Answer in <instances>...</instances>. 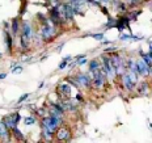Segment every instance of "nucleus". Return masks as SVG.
Returning <instances> with one entry per match:
<instances>
[{
	"mask_svg": "<svg viewBox=\"0 0 152 143\" xmlns=\"http://www.w3.org/2000/svg\"><path fill=\"white\" fill-rule=\"evenodd\" d=\"M5 40H7V45H8V49L11 50L12 49V37H11V34H5Z\"/></svg>",
	"mask_w": 152,
	"mask_h": 143,
	"instance_id": "nucleus-17",
	"label": "nucleus"
},
{
	"mask_svg": "<svg viewBox=\"0 0 152 143\" xmlns=\"http://www.w3.org/2000/svg\"><path fill=\"white\" fill-rule=\"evenodd\" d=\"M101 70H102L104 75L109 79H114L115 76V70L113 67V63H112V59L107 58V56H102V65H101Z\"/></svg>",
	"mask_w": 152,
	"mask_h": 143,
	"instance_id": "nucleus-3",
	"label": "nucleus"
},
{
	"mask_svg": "<svg viewBox=\"0 0 152 143\" xmlns=\"http://www.w3.org/2000/svg\"><path fill=\"white\" fill-rule=\"evenodd\" d=\"M18 28H20V26H18V20H17V18H15V20L12 21V33H13L12 36H13V37L17 36V33H18Z\"/></svg>",
	"mask_w": 152,
	"mask_h": 143,
	"instance_id": "nucleus-15",
	"label": "nucleus"
},
{
	"mask_svg": "<svg viewBox=\"0 0 152 143\" xmlns=\"http://www.w3.org/2000/svg\"><path fill=\"white\" fill-rule=\"evenodd\" d=\"M55 138L56 141H69L71 139V133H69V129L67 128H61L55 131Z\"/></svg>",
	"mask_w": 152,
	"mask_h": 143,
	"instance_id": "nucleus-7",
	"label": "nucleus"
},
{
	"mask_svg": "<svg viewBox=\"0 0 152 143\" xmlns=\"http://www.w3.org/2000/svg\"><path fill=\"white\" fill-rule=\"evenodd\" d=\"M105 78L106 76L104 75V72H101L100 70L99 71H94L93 76H92V84L96 88H102L104 84H105Z\"/></svg>",
	"mask_w": 152,
	"mask_h": 143,
	"instance_id": "nucleus-5",
	"label": "nucleus"
},
{
	"mask_svg": "<svg viewBox=\"0 0 152 143\" xmlns=\"http://www.w3.org/2000/svg\"><path fill=\"white\" fill-rule=\"evenodd\" d=\"M148 91H150V87H148V84L145 83H142L138 87V93L139 95H142V96H144V95H147L148 93Z\"/></svg>",
	"mask_w": 152,
	"mask_h": 143,
	"instance_id": "nucleus-13",
	"label": "nucleus"
},
{
	"mask_svg": "<svg viewBox=\"0 0 152 143\" xmlns=\"http://www.w3.org/2000/svg\"><path fill=\"white\" fill-rule=\"evenodd\" d=\"M122 76V85H123V88H125L126 91H134L135 89V87H137V84H138V78H139V75L138 74H135V72H132V71H129V72H125Z\"/></svg>",
	"mask_w": 152,
	"mask_h": 143,
	"instance_id": "nucleus-1",
	"label": "nucleus"
},
{
	"mask_svg": "<svg viewBox=\"0 0 152 143\" xmlns=\"http://www.w3.org/2000/svg\"><path fill=\"white\" fill-rule=\"evenodd\" d=\"M101 67H100V62L97 59H93V60H91V63H89V71L91 72H94V71H99Z\"/></svg>",
	"mask_w": 152,
	"mask_h": 143,
	"instance_id": "nucleus-14",
	"label": "nucleus"
},
{
	"mask_svg": "<svg viewBox=\"0 0 152 143\" xmlns=\"http://www.w3.org/2000/svg\"><path fill=\"white\" fill-rule=\"evenodd\" d=\"M20 118H21V116L18 113H15V114H12V116H9V117H7L3 122L7 125V128L9 129V130H12L13 128H16L17 126V122L20 121Z\"/></svg>",
	"mask_w": 152,
	"mask_h": 143,
	"instance_id": "nucleus-8",
	"label": "nucleus"
},
{
	"mask_svg": "<svg viewBox=\"0 0 152 143\" xmlns=\"http://www.w3.org/2000/svg\"><path fill=\"white\" fill-rule=\"evenodd\" d=\"M12 131H13L15 136H16V138L18 139V141H24V135L21 134V131H20V130L17 129V126H16V128H13V129H12Z\"/></svg>",
	"mask_w": 152,
	"mask_h": 143,
	"instance_id": "nucleus-16",
	"label": "nucleus"
},
{
	"mask_svg": "<svg viewBox=\"0 0 152 143\" xmlns=\"http://www.w3.org/2000/svg\"><path fill=\"white\" fill-rule=\"evenodd\" d=\"M26 125H33V123H36V118L34 117H28V118H25L24 121Z\"/></svg>",
	"mask_w": 152,
	"mask_h": 143,
	"instance_id": "nucleus-18",
	"label": "nucleus"
},
{
	"mask_svg": "<svg viewBox=\"0 0 152 143\" xmlns=\"http://www.w3.org/2000/svg\"><path fill=\"white\" fill-rule=\"evenodd\" d=\"M110 59H112L113 67H114V70H115V74L119 75V76L125 74V71L127 70V63H126L118 54H114L113 56H110Z\"/></svg>",
	"mask_w": 152,
	"mask_h": 143,
	"instance_id": "nucleus-2",
	"label": "nucleus"
},
{
	"mask_svg": "<svg viewBox=\"0 0 152 143\" xmlns=\"http://www.w3.org/2000/svg\"><path fill=\"white\" fill-rule=\"evenodd\" d=\"M76 79H77V83L80 87H91L92 85V76H89L88 74H80L76 76Z\"/></svg>",
	"mask_w": 152,
	"mask_h": 143,
	"instance_id": "nucleus-10",
	"label": "nucleus"
},
{
	"mask_svg": "<svg viewBox=\"0 0 152 143\" xmlns=\"http://www.w3.org/2000/svg\"><path fill=\"white\" fill-rule=\"evenodd\" d=\"M137 74L139 76L150 75V66H148L144 60H137Z\"/></svg>",
	"mask_w": 152,
	"mask_h": 143,
	"instance_id": "nucleus-6",
	"label": "nucleus"
},
{
	"mask_svg": "<svg viewBox=\"0 0 152 143\" xmlns=\"http://www.w3.org/2000/svg\"><path fill=\"white\" fill-rule=\"evenodd\" d=\"M8 130L9 129L7 128V125H5L4 122H0V136H1V138H5V139L9 138Z\"/></svg>",
	"mask_w": 152,
	"mask_h": 143,
	"instance_id": "nucleus-12",
	"label": "nucleus"
},
{
	"mask_svg": "<svg viewBox=\"0 0 152 143\" xmlns=\"http://www.w3.org/2000/svg\"><path fill=\"white\" fill-rule=\"evenodd\" d=\"M29 96H30L29 93H25V95H23V96H21L20 98H18V104H21V103H23V101H25V100H26V98L29 97Z\"/></svg>",
	"mask_w": 152,
	"mask_h": 143,
	"instance_id": "nucleus-22",
	"label": "nucleus"
},
{
	"mask_svg": "<svg viewBox=\"0 0 152 143\" xmlns=\"http://www.w3.org/2000/svg\"><path fill=\"white\" fill-rule=\"evenodd\" d=\"M68 66V60L67 59H63V62L59 65V70H63V68H66Z\"/></svg>",
	"mask_w": 152,
	"mask_h": 143,
	"instance_id": "nucleus-21",
	"label": "nucleus"
},
{
	"mask_svg": "<svg viewBox=\"0 0 152 143\" xmlns=\"http://www.w3.org/2000/svg\"><path fill=\"white\" fill-rule=\"evenodd\" d=\"M7 78V74H0V79H5Z\"/></svg>",
	"mask_w": 152,
	"mask_h": 143,
	"instance_id": "nucleus-27",
	"label": "nucleus"
},
{
	"mask_svg": "<svg viewBox=\"0 0 152 143\" xmlns=\"http://www.w3.org/2000/svg\"><path fill=\"white\" fill-rule=\"evenodd\" d=\"M58 92H59V95H61L62 98L68 100L69 96H71V85L68 83H62L58 88Z\"/></svg>",
	"mask_w": 152,
	"mask_h": 143,
	"instance_id": "nucleus-9",
	"label": "nucleus"
},
{
	"mask_svg": "<svg viewBox=\"0 0 152 143\" xmlns=\"http://www.w3.org/2000/svg\"><path fill=\"white\" fill-rule=\"evenodd\" d=\"M31 36H33V30H31V26L29 23H24L23 24V37H25L26 40H30Z\"/></svg>",
	"mask_w": 152,
	"mask_h": 143,
	"instance_id": "nucleus-11",
	"label": "nucleus"
},
{
	"mask_svg": "<svg viewBox=\"0 0 152 143\" xmlns=\"http://www.w3.org/2000/svg\"><path fill=\"white\" fill-rule=\"evenodd\" d=\"M21 70H23V66H17V67L12 68V72H13V74H17V72H21Z\"/></svg>",
	"mask_w": 152,
	"mask_h": 143,
	"instance_id": "nucleus-23",
	"label": "nucleus"
},
{
	"mask_svg": "<svg viewBox=\"0 0 152 143\" xmlns=\"http://www.w3.org/2000/svg\"><path fill=\"white\" fill-rule=\"evenodd\" d=\"M85 63H87V59H85V58H81V59H79L77 65H79V66H81V65H85Z\"/></svg>",
	"mask_w": 152,
	"mask_h": 143,
	"instance_id": "nucleus-24",
	"label": "nucleus"
},
{
	"mask_svg": "<svg viewBox=\"0 0 152 143\" xmlns=\"http://www.w3.org/2000/svg\"><path fill=\"white\" fill-rule=\"evenodd\" d=\"M129 38H132L131 34H126V36H121V40H129Z\"/></svg>",
	"mask_w": 152,
	"mask_h": 143,
	"instance_id": "nucleus-25",
	"label": "nucleus"
},
{
	"mask_svg": "<svg viewBox=\"0 0 152 143\" xmlns=\"http://www.w3.org/2000/svg\"><path fill=\"white\" fill-rule=\"evenodd\" d=\"M41 37H42V40L45 41H49L51 40V38H54L56 36V29L55 26L51 24H45L42 28H41Z\"/></svg>",
	"mask_w": 152,
	"mask_h": 143,
	"instance_id": "nucleus-4",
	"label": "nucleus"
},
{
	"mask_svg": "<svg viewBox=\"0 0 152 143\" xmlns=\"http://www.w3.org/2000/svg\"><path fill=\"white\" fill-rule=\"evenodd\" d=\"M117 3H118V4H115V8H118L119 11H125V9H126L125 4H123L122 1H117Z\"/></svg>",
	"mask_w": 152,
	"mask_h": 143,
	"instance_id": "nucleus-20",
	"label": "nucleus"
},
{
	"mask_svg": "<svg viewBox=\"0 0 152 143\" xmlns=\"http://www.w3.org/2000/svg\"><path fill=\"white\" fill-rule=\"evenodd\" d=\"M91 37H93L94 40H97V41L104 40V34H102V33H99V34H91Z\"/></svg>",
	"mask_w": 152,
	"mask_h": 143,
	"instance_id": "nucleus-19",
	"label": "nucleus"
},
{
	"mask_svg": "<svg viewBox=\"0 0 152 143\" xmlns=\"http://www.w3.org/2000/svg\"><path fill=\"white\" fill-rule=\"evenodd\" d=\"M114 50H115V47H110V49H106V51L110 53V51H114Z\"/></svg>",
	"mask_w": 152,
	"mask_h": 143,
	"instance_id": "nucleus-26",
	"label": "nucleus"
}]
</instances>
